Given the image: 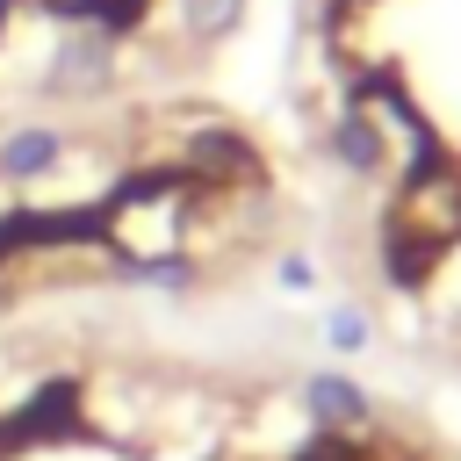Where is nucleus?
<instances>
[{"label": "nucleus", "instance_id": "obj_5", "mask_svg": "<svg viewBox=\"0 0 461 461\" xmlns=\"http://www.w3.org/2000/svg\"><path fill=\"white\" fill-rule=\"evenodd\" d=\"M245 7L252 0H180V29H187V43H223V36H238Z\"/></svg>", "mask_w": 461, "mask_h": 461}, {"label": "nucleus", "instance_id": "obj_6", "mask_svg": "<svg viewBox=\"0 0 461 461\" xmlns=\"http://www.w3.org/2000/svg\"><path fill=\"white\" fill-rule=\"evenodd\" d=\"M317 331H324V346H331V353H346V360H353V353H367V339H375V324H367V310H360V303H331Z\"/></svg>", "mask_w": 461, "mask_h": 461}, {"label": "nucleus", "instance_id": "obj_3", "mask_svg": "<svg viewBox=\"0 0 461 461\" xmlns=\"http://www.w3.org/2000/svg\"><path fill=\"white\" fill-rule=\"evenodd\" d=\"M58 158H65V130L58 122H22V130L0 137V180L7 187H29V180L58 173Z\"/></svg>", "mask_w": 461, "mask_h": 461}, {"label": "nucleus", "instance_id": "obj_7", "mask_svg": "<svg viewBox=\"0 0 461 461\" xmlns=\"http://www.w3.org/2000/svg\"><path fill=\"white\" fill-rule=\"evenodd\" d=\"M122 281H137V288H166V295H187V288H194V267H180V259H137Z\"/></svg>", "mask_w": 461, "mask_h": 461}, {"label": "nucleus", "instance_id": "obj_1", "mask_svg": "<svg viewBox=\"0 0 461 461\" xmlns=\"http://www.w3.org/2000/svg\"><path fill=\"white\" fill-rule=\"evenodd\" d=\"M108 79H115V36H108V29H79V36H65V43L50 50V72H43L50 94H79V101H94Z\"/></svg>", "mask_w": 461, "mask_h": 461}, {"label": "nucleus", "instance_id": "obj_8", "mask_svg": "<svg viewBox=\"0 0 461 461\" xmlns=\"http://www.w3.org/2000/svg\"><path fill=\"white\" fill-rule=\"evenodd\" d=\"M274 288H281V295H310V288H317V259H310V252H281V259H274Z\"/></svg>", "mask_w": 461, "mask_h": 461}, {"label": "nucleus", "instance_id": "obj_4", "mask_svg": "<svg viewBox=\"0 0 461 461\" xmlns=\"http://www.w3.org/2000/svg\"><path fill=\"white\" fill-rule=\"evenodd\" d=\"M324 151H331L339 173H353V180H375V173L389 166V137H382L375 115H339V122L324 130Z\"/></svg>", "mask_w": 461, "mask_h": 461}, {"label": "nucleus", "instance_id": "obj_2", "mask_svg": "<svg viewBox=\"0 0 461 461\" xmlns=\"http://www.w3.org/2000/svg\"><path fill=\"white\" fill-rule=\"evenodd\" d=\"M303 411H310L324 432H367V425H375V396H367L346 367H310V375H303Z\"/></svg>", "mask_w": 461, "mask_h": 461}]
</instances>
